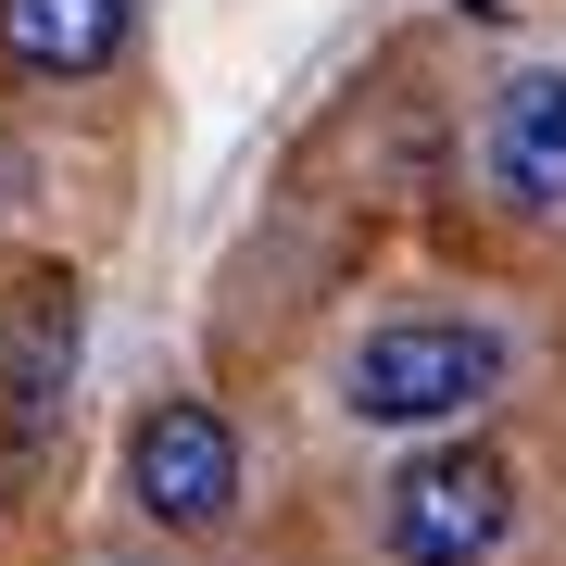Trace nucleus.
Here are the masks:
<instances>
[{
    "label": "nucleus",
    "instance_id": "nucleus-1",
    "mask_svg": "<svg viewBox=\"0 0 566 566\" xmlns=\"http://www.w3.org/2000/svg\"><path fill=\"white\" fill-rule=\"evenodd\" d=\"M504 390V340L491 327H465V315H403V327H378V340L353 353V378H340V403L365 428H465Z\"/></svg>",
    "mask_w": 566,
    "mask_h": 566
},
{
    "label": "nucleus",
    "instance_id": "nucleus-2",
    "mask_svg": "<svg viewBox=\"0 0 566 566\" xmlns=\"http://www.w3.org/2000/svg\"><path fill=\"white\" fill-rule=\"evenodd\" d=\"M516 528V465L491 441H441L390 479V554L403 566H491Z\"/></svg>",
    "mask_w": 566,
    "mask_h": 566
},
{
    "label": "nucleus",
    "instance_id": "nucleus-3",
    "mask_svg": "<svg viewBox=\"0 0 566 566\" xmlns=\"http://www.w3.org/2000/svg\"><path fill=\"white\" fill-rule=\"evenodd\" d=\"M126 479H139V516L214 528L240 504V441H227V416H202V403H164V416H139V441H126Z\"/></svg>",
    "mask_w": 566,
    "mask_h": 566
},
{
    "label": "nucleus",
    "instance_id": "nucleus-4",
    "mask_svg": "<svg viewBox=\"0 0 566 566\" xmlns=\"http://www.w3.org/2000/svg\"><path fill=\"white\" fill-rule=\"evenodd\" d=\"M491 189L516 214H566V63H528L491 102Z\"/></svg>",
    "mask_w": 566,
    "mask_h": 566
},
{
    "label": "nucleus",
    "instance_id": "nucleus-5",
    "mask_svg": "<svg viewBox=\"0 0 566 566\" xmlns=\"http://www.w3.org/2000/svg\"><path fill=\"white\" fill-rule=\"evenodd\" d=\"M0 51L25 76H102L126 51V0H0Z\"/></svg>",
    "mask_w": 566,
    "mask_h": 566
}]
</instances>
